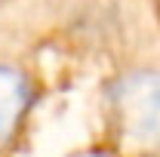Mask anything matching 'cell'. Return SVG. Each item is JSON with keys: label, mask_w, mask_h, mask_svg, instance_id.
I'll return each mask as SVG.
<instances>
[{"label": "cell", "mask_w": 160, "mask_h": 157, "mask_svg": "<svg viewBox=\"0 0 160 157\" xmlns=\"http://www.w3.org/2000/svg\"><path fill=\"white\" fill-rule=\"evenodd\" d=\"M120 133L139 151H160V71H136L111 83Z\"/></svg>", "instance_id": "cell-1"}, {"label": "cell", "mask_w": 160, "mask_h": 157, "mask_svg": "<svg viewBox=\"0 0 160 157\" xmlns=\"http://www.w3.org/2000/svg\"><path fill=\"white\" fill-rule=\"evenodd\" d=\"M31 80L12 62H0V151L12 145L31 108Z\"/></svg>", "instance_id": "cell-2"}]
</instances>
